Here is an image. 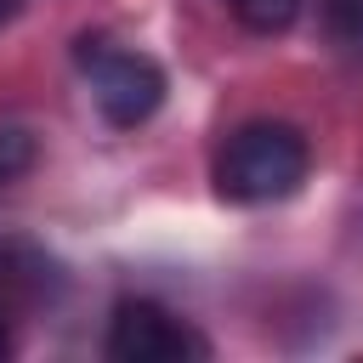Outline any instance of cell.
<instances>
[{"mask_svg":"<svg viewBox=\"0 0 363 363\" xmlns=\"http://www.w3.org/2000/svg\"><path fill=\"white\" fill-rule=\"evenodd\" d=\"M306 164H312V147L295 125L250 119L216 153V193L233 204H272L306 182Z\"/></svg>","mask_w":363,"mask_h":363,"instance_id":"cell-1","label":"cell"},{"mask_svg":"<svg viewBox=\"0 0 363 363\" xmlns=\"http://www.w3.org/2000/svg\"><path fill=\"white\" fill-rule=\"evenodd\" d=\"M74 62L91 79V102H96V113L108 125L130 130V125H142V119L159 113V102H164V68L147 51H130V45H119L108 34H79Z\"/></svg>","mask_w":363,"mask_h":363,"instance_id":"cell-2","label":"cell"},{"mask_svg":"<svg viewBox=\"0 0 363 363\" xmlns=\"http://www.w3.org/2000/svg\"><path fill=\"white\" fill-rule=\"evenodd\" d=\"M102 352L113 363H182V357H210V340L159 301H119Z\"/></svg>","mask_w":363,"mask_h":363,"instance_id":"cell-3","label":"cell"},{"mask_svg":"<svg viewBox=\"0 0 363 363\" xmlns=\"http://www.w3.org/2000/svg\"><path fill=\"white\" fill-rule=\"evenodd\" d=\"M57 295V267L28 244H0V357H11V335L28 312Z\"/></svg>","mask_w":363,"mask_h":363,"instance_id":"cell-4","label":"cell"},{"mask_svg":"<svg viewBox=\"0 0 363 363\" xmlns=\"http://www.w3.org/2000/svg\"><path fill=\"white\" fill-rule=\"evenodd\" d=\"M323 28L340 57L363 62V0H323Z\"/></svg>","mask_w":363,"mask_h":363,"instance_id":"cell-5","label":"cell"},{"mask_svg":"<svg viewBox=\"0 0 363 363\" xmlns=\"http://www.w3.org/2000/svg\"><path fill=\"white\" fill-rule=\"evenodd\" d=\"M233 6V17L244 23V28H255V34H284L289 23H295V11H301V0H227Z\"/></svg>","mask_w":363,"mask_h":363,"instance_id":"cell-6","label":"cell"},{"mask_svg":"<svg viewBox=\"0 0 363 363\" xmlns=\"http://www.w3.org/2000/svg\"><path fill=\"white\" fill-rule=\"evenodd\" d=\"M28 170H34V136L23 125H0V187H11Z\"/></svg>","mask_w":363,"mask_h":363,"instance_id":"cell-7","label":"cell"},{"mask_svg":"<svg viewBox=\"0 0 363 363\" xmlns=\"http://www.w3.org/2000/svg\"><path fill=\"white\" fill-rule=\"evenodd\" d=\"M6 17H11V0H0V23H6Z\"/></svg>","mask_w":363,"mask_h":363,"instance_id":"cell-8","label":"cell"}]
</instances>
